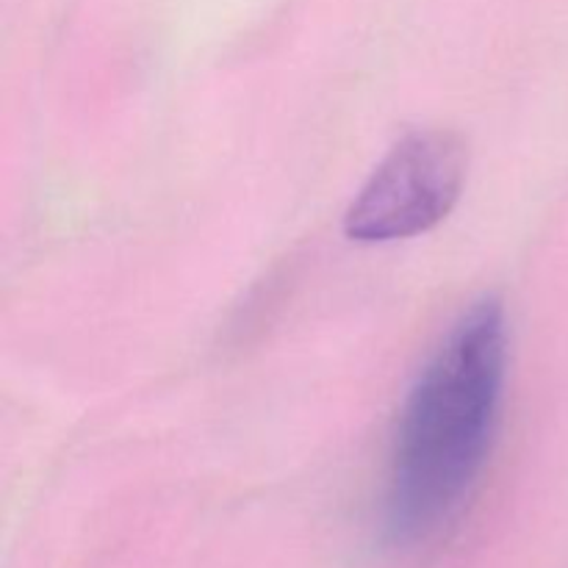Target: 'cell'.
I'll return each instance as SVG.
<instances>
[{"mask_svg":"<svg viewBox=\"0 0 568 568\" xmlns=\"http://www.w3.org/2000/svg\"><path fill=\"white\" fill-rule=\"evenodd\" d=\"M505 366V311L486 297L460 314L399 408L383 499L397 544L430 541L464 510L497 438Z\"/></svg>","mask_w":568,"mask_h":568,"instance_id":"6da1fadb","label":"cell"},{"mask_svg":"<svg viewBox=\"0 0 568 568\" xmlns=\"http://www.w3.org/2000/svg\"><path fill=\"white\" fill-rule=\"evenodd\" d=\"M464 139L425 128L399 139L375 166L344 216V233L361 244H386L433 231L458 203L466 183Z\"/></svg>","mask_w":568,"mask_h":568,"instance_id":"7a4b0ae2","label":"cell"}]
</instances>
